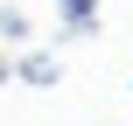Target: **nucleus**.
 I'll return each mask as SVG.
<instances>
[{
	"mask_svg": "<svg viewBox=\"0 0 133 126\" xmlns=\"http://www.w3.org/2000/svg\"><path fill=\"white\" fill-rule=\"evenodd\" d=\"M0 35H7V42H28V14H21V7H0Z\"/></svg>",
	"mask_w": 133,
	"mask_h": 126,
	"instance_id": "nucleus-3",
	"label": "nucleus"
},
{
	"mask_svg": "<svg viewBox=\"0 0 133 126\" xmlns=\"http://www.w3.org/2000/svg\"><path fill=\"white\" fill-rule=\"evenodd\" d=\"M56 14H63V28H77V35L98 28V0H56Z\"/></svg>",
	"mask_w": 133,
	"mask_h": 126,
	"instance_id": "nucleus-2",
	"label": "nucleus"
},
{
	"mask_svg": "<svg viewBox=\"0 0 133 126\" xmlns=\"http://www.w3.org/2000/svg\"><path fill=\"white\" fill-rule=\"evenodd\" d=\"M14 77H21V84H56V77H63V63H56V56H21V63H14Z\"/></svg>",
	"mask_w": 133,
	"mask_h": 126,
	"instance_id": "nucleus-1",
	"label": "nucleus"
},
{
	"mask_svg": "<svg viewBox=\"0 0 133 126\" xmlns=\"http://www.w3.org/2000/svg\"><path fill=\"white\" fill-rule=\"evenodd\" d=\"M7 77H14V56H0V84H7Z\"/></svg>",
	"mask_w": 133,
	"mask_h": 126,
	"instance_id": "nucleus-4",
	"label": "nucleus"
}]
</instances>
